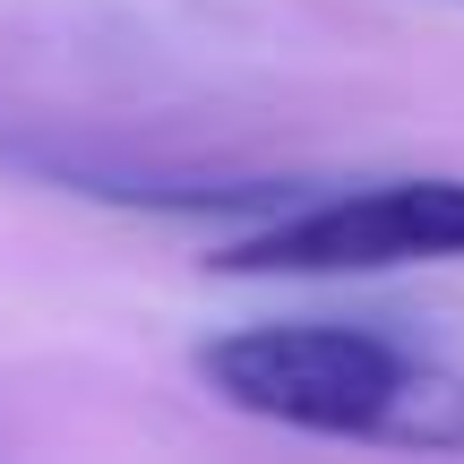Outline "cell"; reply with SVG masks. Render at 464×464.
Masks as SVG:
<instances>
[{
    "mask_svg": "<svg viewBox=\"0 0 464 464\" xmlns=\"http://www.w3.org/2000/svg\"><path fill=\"white\" fill-rule=\"evenodd\" d=\"M198 379L249 421L464 456V370H439L421 353L387 344V335H362V327H318V318L241 327L198 353Z\"/></svg>",
    "mask_w": 464,
    "mask_h": 464,
    "instance_id": "6da1fadb",
    "label": "cell"
},
{
    "mask_svg": "<svg viewBox=\"0 0 464 464\" xmlns=\"http://www.w3.org/2000/svg\"><path fill=\"white\" fill-rule=\"evenodd\" d=\"M464 258V181H370L318 207H276V224L232 241V276H362V266Z\"/></svg>",
    "mask_w": 464,
    "mask_h": 464,
    "instance_id": "7a4b0ae2",
    "label": "cell"
}]
</instances>
